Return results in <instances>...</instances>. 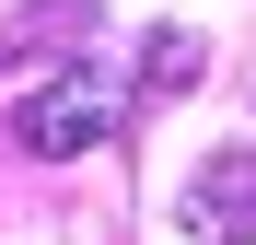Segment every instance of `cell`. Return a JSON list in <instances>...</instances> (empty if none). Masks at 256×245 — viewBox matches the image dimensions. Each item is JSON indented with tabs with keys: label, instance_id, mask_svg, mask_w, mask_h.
<instances>
[{
	"label": "cell",
	"instance_id": "7a4b0ae2",
	"mask_svg": "<svg viewBox=\"0 0 256 245\" xmlns=\"http://www.w3.org/2000/svg\"><path fill=\"white\" fill-rule=\"evenodd\" d=\"M175 222H186V245H244L256 233V152H210L175 198Z\"/></svg>",
	"mask_w": 256,
	"mask_h": 245
},
{
	"label": "cell",
	"instance_id": "6da1fadb",
	"mask_svg": "<svg viewBox=\"0 0 256 245\" xmlns=\"http://www.w3.org/2000/svg\"><path fill=\"white\" fill-rule=\"evenodd\" d=\"M116 129H128V82L94 70V59L47 70V82L12 105V140H24L35 163H70V152H94V140H116Z\"/></svg>",
	"mask_w": 256,
	"mask_h": 245
},
{
	"label": "cell",
	"instance_id": "3957f363",
	"mask_svg": "<svg viewBox=\"0 0 256 245\" xmlns=\"http://www.w3.org/2000/svg\"><path fill=\"white\" fill-rule=\"evenodd\" d=\"M186 82H198V35L163 24V35H152V94H186Z\"/></svg>",
	"mask_w": 256,
	"mask_h": 245
}]
</instances>
